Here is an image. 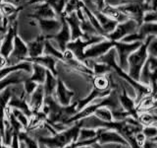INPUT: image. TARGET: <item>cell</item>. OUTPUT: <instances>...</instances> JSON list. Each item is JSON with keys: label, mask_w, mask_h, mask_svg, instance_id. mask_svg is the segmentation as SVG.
<instances>
[{"label": "cell", "mask_w": 157, "mask_h": 148, "mask_svg": "<svg viewBox=\"0 0 157 148\" xmlns=\"http://www.w3.org/2000/svg\"><path fill=\"white\" fill-rule=\"evenodd\" d=\"M94 117L102 121H113V115L112 111L109 108H100L94 113Z\"/></svg>", "instance_id": "obj_33"}, {"label": "cell", "mask_w": 157, "mask_h": 148, "mask_svg": "<svg viewBox=\"0 0 157 148\" xmlns=\"http://www.w3.org/2000/svg\"><path fill=\"white\" fill-rule=\"evenodd\" d=\"M112 81L110 78L106 75H96L92 77V85L94 88L101 91H106L112 89Z\"/></svg>", "instance_id": "obj_27"}, {"label": "cell", "mask_w": 157, "mask_h": 148, "mask_svg": "<svg viewBox=\"0 0 157 148\" xmlns=\"http://www.w3.org/2000/svg\"><path fill=\"white\" fill-rule=\"evenodd\" d=\"M33 12L31 15H29V17H31L34 20H42V19H54L58 18L56 13L53 11V9L49 6L46 2L38 3L31 5Z\"/></svg>", "instance_id": "obj_13"}, {"label": "cell", "mask_w": 157, "mask_h": 148, "mask_svg": "<svg viewBox=\"0 0 157 148\" xmlns=\"http://www.w3.org/2000/svg\"><path fill=\"white\" fill-rule=\"evenodd\" d=\"M12 94H13L12 86L5 88L4 90L0 93V135H1V137L3 136V133H4L5 113H6L9 101L12 97Z\"/></svg>", "instance_id": "obj_15"}, {"label": "cell", "mask_w": 157, "mask_h": 148, "mask_svg": "<svg viewBox=\"0 0 157 148\" xmlns=\"http://www.w3.org/2000/svg\"><path fill=\"white\" fill-rule=\"evenodd\" d=\"M32 69L33 70L31 73V76L29 78L36 83H37L38 85H43V83L45 81V78H46L47 70L43 66L39 65L37 63H32Z\"/></svg>", "instance_id": "obj_25"}, {"label": "cell", "mask_w": 157, "mask_h": 148, "mask_svg": "<svg viewBox=\"0 0 157 148\" xmlns=\"http://www.w3.org/2000/svg\"><path fill=\"white\" fill-rule=\"evenodd\" d=\"M22 84H23L24 92L27 95V97H29V95H32V94L34 92V90H36V89L37 88V86H38L37 83H36L34 81L31 80L29 78H26V79H25L24 82Z\"/></svg>", "instance_id": "obj_36"}, {"label": "cell", "mask_w": 157, "mask_h": 148, "mask_svg": "<svg viewBox=\"0 0 157 148\" xmlns=\"http://www.w3.org/2000/svg\"><path fill=\"white\" fill-rule=\"evenodd\" d=\"M43 54L45 56H50L57 58L58 60H60L63 62V52L60 51L59 49L54 46V44L50 42L46 39L45 43H44V51H43Z\"/></svg>", "instance_id": "obj_29"}, {"label": "cell", "mask_w": 157, "mask_h": 148, "mask_svg": "<svg viewBox=\"0 0 157 148\" xmlns=\"http://www.w3.org/2000/svg\"><path fill=\"white\" fill-rule=\"evenodd\" d=\"M38 148H48L46 145H44V144H42V143H39V147Z\"/></svg>", "instance_id": "obj_42"}, {"label": "cell", "mask_w": 157, "mask_h": 148, "mask_svg": "<svg viewBox=\"0 0 157 148\" xmlns=\"http://www.w3.org/2000/svg\"><path fill=\"white\" fill-rule=\"evenodd\" d=\"M31 1H33V0H25V2H26V3H29Z\"/></svg>", "instance_id": "obj_46"}, {"label": "cell", "mask_w": 157, "mask_h": 148, "mask_svg": "<svg viewBox=\"0 0 157 148\" xmlns=\"http://www.w3.org/2000/svg\"><path fill=\"white\" fill-rule=\"evenodd\" d=\"M36 22L40 29V34L45 38V39H51L60 31L62 27V17L54 19H42Z\"/></svg>", "instance_id": "obj_9"}, {"label": "cell", "mask_w": 157, "mask_h": 148, "mask_svg": "<svg viewBox=\"0 0 157 148\" xmlns=\"http://www.w3.org/2000/svg\"><path fill=\"white\" fill-rule=\"evenodd\" d=\"M115 42L110 39H103V41L91 44L85 51V60L90 59V60H96L97 58L106 54L111 48H114Z\"/></svg>", "instance_id": "obj_8"}, {"label": "cell", "mask_w": 157, "mask_h": 148, "mask_svg": "<svg viewBox=\"0 0 157 148\" xmlns=\"http://www.w3.org/2000/svg\"><path fill=\"white\" fill-rule=\"evenodd\" d=\"M93 15L96 17L98 23H99V25H100V27L102 28L103 32H104L105 38H106V36L108 34H110V33H112L113 31H114L116 26L118 25V23L116 21L110 19L109 17H107L106 15H104L101 12H98V11L94 12V13H93Z\"/></svg>", "instance_id": "obj_22"}, {"label": "cell", "mask_w": 157, "mask_h": 148, "mask_svg": "<svg viewBox=\"0 0 157 148\" xmlns=\"http://www.w3.org/2000/svg\"><path fill=\"white\" fill-rule=\"evenodd\" d=\"M82 127V121H78L68 126L65 130L56 132L50 136H40L37 138L39 143L46 145L48 148H64L73 142L78 141V133Z\"/></svg>", "instance_id": "obj_1"}, {"label": "cell", "mask_w": 157, "mask_h": 148, "mask_svg": "<svg viewBox=\"0 0 157 148\" xmlns=\"http://www.w3.org/2000/svg\"><path fill=\"white\" fill-rule=\"evenodd\" d=\"M137 29H139L137 23L134 20L129 19L123 23H118L115 30L112 33L108 34L106 39L113 42H120L127 36L135 34L137 31Z\"/></svg>", "instance_id": "obj_7"}, {"label": "cell", "mask_w": 157, "mask_h": 148, "mask_svg": "<svg viewBox=\"0 0 157 148\" xmlns=\"http://www.w3.org/2000/svg\"><path fill=\"white\" fill-rule=\"evenodd\" d=\"M29 57L28 44L24 39L17 34L14 39V47L11 54L7 58V66L16 65L18 63L26 61Z\"/></svg>", "instance_id": "obj_6"}, {"label": "cell", "mask_w": 157, "mask_h": 148, "mask_svg": "<svg viewBox=\"0 0 157 148\" xmlns=\"http://www.w3.org/2000/svg\"><path fill=\"white\" fill-rule=\"evenodd\" d=\"M44 97H45V95H44V89L42 85H38L32 95H29L28 97L29 106L31 108L33 113L40 111L42 109L44 103Z\"/></svg>", "instance_id": "obj_19"}, {"label": "cell", "mask_w": 157, "mask_h": 148, "mask_svg": "<svg viewBox=\"0 0 157 148\" xmlns=\"http://www.w3.org/2000/svg\"><path fill=\"white\" fill-rule=\"evenodd\" d=\"M141 42H134V43H123V42H115L114 48L117 52V63L121 69L124 71L128 70V57L130 54L136 51L141 46Z\"/></svg>", "instance_id": "obj_5"}, {"label": "cell", "mask_w": 157, "mask_h": 148, "mask_svg": "<svg viewBox=\"0 0 157 148\" xmlns=\"http://www.w3.org/2000/svg\"><path fill=\"white\" fill-rule=\"evenodd\" d=\"M32 63L29 61H23L21 63H18L16 65H11V66H5L0 69V80H2L3 78L8 76L9 74L17 71H24L27 74L32 73Z\"/></svg>", "instance_id": "obj_21"}, {"label": "cell", "mask_w": 157, "mask_h": 148, "mask_svg": "<svg viewBox=\"0 0 157 148\" xmlns=\"http://www.w3.org/2000/svg\"><path fill=\"white\" fill-rule=\"evenodd\" d=\"M3 20H4V17L2 16L1 12H0V27H2V25H3ZM2 28H3V27H2Z\"/></svg>", "instance_id": "obj_41"}, {"label": "cell", "mask_w": 157, "mask_h": 148, "mask_svg": "<svg viewBox=\"0 0 157 148\" xmlns=\"http://www.w3.org/2000/svg\"><path fill=\"white\" fill-rule=\"evenodd\" d=\"M17 26H18L17 21L9 24L7 31L4 34V37L2 39L1 47H0V56H2L6 59L9 57V56L11 54L13 51L14 39H15V37H16V35L18 34Z\"/></svg>", "instance_id": "obj_10"}, {"label": "cell", "mask_w": 157, "mask_h": 148, "mask_svg": "<svg viewBox=\"0 0 157 148\" xmlns=\"http://www.w3.org/2000/svg\"><path fill=\"white\" fill-rule=\"evenodd\" d=\"M83 6V3L82 0H68L64 11L62 14V17H66L68 15H71L78 11V9H81Z\"/></svg>", "instance_id": "obj_30"}, {"label": "cell", "mask_w": 157, "mask_h": 148, "mask_svg": "<svg viewBox=\"0 0 157 148\" xmlns=\"http://www.w3.org/2000/svg\"><path fill=\"white\" fill-rule=\"evenodd\" d=\"M64 20L68 24L71 32V41H76L78 39H85V35L82 32L81 23L78 20L76 12L71 15H68L66 17H63Z\"/></svg>", "instance_id": "obj_18"}, {"label": "cell", "mask_w": 157, "mask_h": 148, "mask_svg": "<svg viewBox=\"0 0 157 148\" xmlns=\"http://www.w3.org/2000/svg\"><path fill=\"white\" fill-rule=\"evenodd\" d=\"M96 136V130L90 127H82L80 133H78V141H85L90 140Z\"/></svg>", "instance_id": "obj_34"}, {"label": "cell", "mask_w": 157, "mask_h": 148, "mask_svg": "<svg viewBox=\"0 0 157 148\" xmlns=\"http://www.w3.org/2000/svg\"><path fill=\"white\" fill-rule=\"evenodd\" d=\"M103 39H105L102 36H93L88 39H78L76 41H71L67 44V49H69L74 54L76 59L80 60L81 62H85V51L90 47L91 44H94L96 43H99Z\"/></svg>", "instance_id": "obj_4"}, {"label": "cell", "mask_w": 157, "mask_h": 148, "mask_svg": "<svg viewBox=\"0 0 157 148\" xmlns=\"http://www.w3.org/2000/svg\"><path fill=\"white\" fill-rule=\"evenodd\" d=\"M1 148H10V147H8V146H4L3 144L1 145Z\"/></svg>", "instance_id": "obj_47"}, {"label": "cell", "mask_w": 157, "mask_h": 148, "mask_svg": "<svg viewBox=\"0 0 157 148\" xmlns=\"http://www.w3.org/2000/svg\"><path fill=\"white\" fill-rule=\"evenodd\" d=\"M19 140H20V143H22L25 146V148H38L39 147L38 140L36 139V138H33L32 135H29L26 130L19 133Z\"/></svg>", "instance_id": "obj_28"}, {"label": "cell", "mask_w": 157, "mask_h": 148, "mask_svg": "<svg viewBox=\"0 0 157 148\" xmlns=\"http://www.w3.org/2000/svg\"><path fill=\"white\" fill-rule=\"evenodd\" d=\"M152 97L154 98V100H156V101H157V93L155 94V95H153V96H152Z\"/></svg>", "instance_id": "obj_45"}, {"label": "cell", "mask_w": 157, "mask_h": 148, "mask_svg": "<svg viewBox=\"0 0 157 148\" xmlns=\"http://www.w3.org/2000/svg\"><path fill=\"white\" fill-rule=\"evenodd\" d=\"M64 148H78V146L76 144V142H73V143H71V144L67 145L66 147H64Z\"/></svg>", "instance_id": "obj_40"}, {"label": "cell", "mask_w": 157, "mask_h": 148, "mask_svg": "<svg viewBox=\"0 0 157 148\" xmlns=\"http://www.w3.org/2000/svg\"><path fill=\"white\" fill-rule=\"evenodd\" d=\"M154 36H148L145 41L141 43V46L130 54L128 57V70L127 73L132 80L140 82V73L144 64L148 58V53H147V47Z\"/></svg>", "instance_id": "obj_2"}, {"label": "cell", "mask_w": 157, "mask_h": 148, "mask_svg": "<svg viewBox=\"0 0 157 148\" xmlns=\"http://www.w3.org/2000/svg\"><path fill=\"white\" fill-rule=\"evenodd\" d=\"M1 145H2V138L1 135H0V148H1Z\"/></svg>", "instance_id": "obj_44"}, {"label": "cell", "mask_w": 157, "mask_h": 148, "mask_svg": "<svg viewBox=\"0 0 157 148\" xmlns=\"http://www.w3.org/2000/svg\"><path fill=\"white\" fill-rule=\"evenodd\" d=\"M74 96H75V92L71 91L70 89H68L66 84L63 82L62 79L58 78L56 90L53 97L57 101L59 105H61L63 107H67L69 105H71L73 103L72 99L74 98Z\"/></svg>", "instance_id": "obj_11"}, {"label": "cell", "mask_w": 157, "mask_h": 148, "mask_svg": "<svg viewBox=\"0 0 157 148\" xmlns=\"http://www.w3.org/2000/svg\"><path fill=\"white\" fill-rule=\"evenodd\" d=\"M4 2H8V3H11L13 5L17 7H20V5H21L22 1L21 0H4Z\"/></svg>", "instance_id": "obj_38"}, {"label": "cell", "mask_w": 157, "mask_h": 148, "mask_svg": "<svg viewBox=\"0 0 157 148\" xmlns=\"http://www.w3.org/2000/svg\"><path fill=\"white\" fill-rule=\"evenodd\" d=\"M45 38L40 34L33 41L27 43L28 51H29V57L28 58H36L43 54L44 51V43H45Z\"/></svg>", "instance_id": "obj_20"}, {"label": "cell", "mask_w": 157, "mask_h": 148, "mask_svg": "<svg viewBox=\"0 0 157 148\" xmlns=\"http://www.w3.org/2000/svg\"><path fill=\"white\" fill-rule=\"evenodd\" d=\"M152 141H153V142H157V138H156V139H153Z\"/></svg>", "instance_id": "obj_48"}, {"label": "cell", "mask_w": 157, "mask_h": 148, "mask_svg": "<svg viewBox=\"0 0 157 148\" xmlns=\"http://www.w3.org/2000/svg\"><path fill=\"white\" fill-rule=\"evenodd\" d=\"M119 101H120V105L123 108V110L126 111L132 117L137 120L139 113L136 111V101L128 94L127 89L124 86L122 87V93H119Z\"/></svg>", "instance_id": "obj_14"}, {"label": "cell", "mask_w": 157, "mask_h": 148, "mask_svg": "<svg viewBox=\"0 0 157 148\" xmlns=\"http://www.w3.org/2000/svg\"><path fill=\"white\" fill-rule=\"evenodd\" d=\"M24 71H17L9 74L8 76L3 78L2 80H0V93H1L5 88L9 86H14V85H19L22 84L26 78L22 77V73ZM26 73V72H25Z\"/></svg>", "instance_id": "obj_24"}, {"label": "cell", "mask_w": 157, "mask_h": 148, "mask_svg": "<svg viewBox=\"0 0 157 148\" xmlns=\"http://www.w3.org/2000/svg\"><path fill=\"white\" fill-rule=\"evenodd\" d=\"M117 8L122 11L128 18L136 21L139 27L144 23V17L146 12L152 10L150 4L144 0H122Z\"/></svg>", "instance_id": "obj_3"}, {"label": "cell", "mask_w": 157, "mask_h": 148, "mask_svg": "<svg viewBox=\"0 0 157 148\" xmlns=\"http://www.w3.org/2000/svg\"><path fill=\"white\" fill-rule=\"evenodd\" d=\"M68 0H45V2L50 6L58 17H62V14Z\"/></svg>", "instance_id": "obj_32"}, {"label": "cell", "mask_w": 157, "mask_h": 148, "mask_svg": "<svg viewBox=\"0 0 157 148\" xmlns=\"http://www.w3.org/2000/svg\"><path fill=\"white\" fill-rule=\"evenodd\" d=\"M57 77L54 76L53 74L48 71L46 72V78L45 81L43 83V89H44V95L45 97H49V96H53L54 93H55L56 90V86H57Z\"/></svg>", "instance_id": "obj_26"}, {"label": "cell", "mask_w": 157, "mask_h": 148, "mask_svg": "<svg viewBox=\"0 0 157 148\" xmlns=\"http://www.w3.org/2000/svg\"><path fill=\"white\" fill-rule=\"evenodd\" d=\"M101 13L106 15L107 17H109L110 19L114 20L117 23H123L129 20L127 15H125L122 11H120L119 9L117 8V6H113L110 4H106L105 7L102 9Z\"/></svg>", "instance_id": "obj_23"}, {"label": "cell", "mask_w": 157, "mask_h": 148, "mask_svg": "<svg viewBox=\"0 0 157 148\" xmlns=\"http://www.w3.org/2000/svg\"><path fill=\"white\" fill-rule=\"evenodd\" d=\"M147 53L148 56L157 57V37H153L147 47Z\"/></svg>", "instance_id": "obj_37"}, {"label": "cell", "mask_w": 157, "mask_h": 148, "mask_svg": "<svg viewBox=\"0 0 157 148\" xmlns=\"http://www.w3.org/2000/svg\"><path fill=\"white\" fill-rule=\"evenodd\" d=\"M3 1H4V0H0V4H1V3H2Z\"/></svg>", "instance_id": "obj_50"}, {"label": "cell", "mask_w": 157, "mask_h": 148, "mask_svg": "<svg viewBox=\"0 0 157 148\" xmlns=\"http://www.w3.org/2000/svg\"><path fill=\"white\" fill-rule=\"evenodd\" d=\"M26 61H29L31 63H37L39 65L43 66L46 70L50 71L54 76L57 77V75H58L57 69H56V64H57V61H59V60L55 57L42 54V56L36 57V58H27Z\"/></svg>", "instance_id": "obj_16"}, {"label": "cell", "mask_w": 157, "mask_h": 148, "mask_svg": "<svg viewBox=\"0 0 157 148\" xmlns=\"http://www.w3.org/2000/svg\"><path fill=\"white\" fill-rule=\"evenodd\" d=\"M51 43L56 44V47L60 51H64L67 49V44L71 42V32L70 28H69L68 24L62 17V27L55 36H54L51 39H48Z\"/></svg>", "instance_id": "obj_12"}, {"label": "cell", "mask_w": 157, "mask_h": 148, "mask_svg": "<svg viewBox=\"0 0 157 148\" xmlns=\"http://www.w3.org/2000/svg\"><path fill=\"white\" fill-rule=\"evenodd\" d=\"M8 107L11 109H17V110L23 112L25 115H27L29 118L33 116V112L29 106L28 97L26 96H18L16 94H12V97L10 99Z\"/></svg>", "instance_id": "obj_17"}, {"label": "cell", "mask_w": 157, "mask_h": 148, "mask_svg": "<svg viewBox=\"0 0 157 148\" xmlns=\"http://www.w3.org/2000/svg\"><path fill=\"white\" fill-rule=\"evenodd\" d=\"M12 113H14V116L16 117L17 120L20 121V123L23 125L25 130L27 131V130L29 128V117L27 115H25L23 112L17 110V109H12Z\"/></svg>", "instance_id": "obj_35"}, {"label": "cell", "mask_w": 157, "mask_h": 148, "mask_svg": "<svg viewBox=\"0 0 157 148\" xmlns=\"http://www.w3.org/2000/svg\"><path fill=\"white\" fill-rule=\"evenodd\" d=\"M20 9L21 7H17L15 5L11 4V3H8V2H2L0 4V12H1L2 16L4 18H9L13 16V15H16L19 13Z\"/></svg>", "instance_id": "obj_31"}, {"label": "cell", "mask_w": 157, "mask_h": 148, "mask_svg": "<svg viewBox=\"0 0 157 148\" xmlns=\"http://www.w3.org/2000/svg\"><path fill=\"white\" fill-rule=\"evenodd\" d=\"M78 148H94V147H92V146H80Z\"/></svg>", "instance_id": "obj_43"}, {"label": "cell", "mask_w": 157, "mask_h": 148, "mask_svg": "<svg viewBox=\"0 0 157 148\" xmlns=\"http://www.w3.org/2000/svg\"><path fill=\"white\" fill-rule=\"evenodd\" d=\"M154 148H157V142H155V146H154Z\"/></svg>", "instance_id": "obj_49"}, {"label": "cell", "mask_w": 157, "mask_h": 148, "mask_svg": "<svg viewBox=\"0 0 157 148\" xmlns=\"http://www.w3.org/2000/svg\"><path fill=\"white\" fill-rule=\"evenodd\" d=\"M42 2H45V0H33L29 3H28L29 5H33V4H38V3H42Z\"/></svg>", "instance_id": "obj_39"}]
</instances>
